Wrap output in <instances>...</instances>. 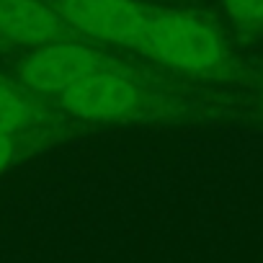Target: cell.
I'll list each match as a JSON object with an SVG mask.
<instances>
[{
  "instance_id": "obj_6",
  "label": "cell",
  "mask_w": 263,
  "mask_h": 263,
  "mask_svg": "<svg viewBox=\"0 0 263 263\" xmlns=\"http://www.w3.org/2000/svg\"><path fill=\"white\" fill-rule=\"evenodd\" d=\"M34 103L11 80L0 78V135H18L34 124Z\"/></svg>"
},
{
  "instance_id": "obj_8",
  "label": "cell",
  "mask_w": 263,
  "mask_h": 263,
  "mask_svg": "<svg viewBox=\"0 0 263 263\" xmlns=\"http://www.w3.org/2000/svg\"><path fill=\"white\" fill-rule=\"evenodd\" d=\"M13 160H16V145H13V137L0 135V173H3Z\"/></svg>"
},
{
  "instance_id": "obj_1",
  "label": "cell",
  "mask_w": 263,
  "mask_h": 263,
  "mask_svg": "<svg viewBox=\"0 0 263 263\" xmlns=\"http://www.w3.org/2000/svg\"><path fill=\"white\" fill-rule=\"evenodd\" d=\"M142 52L183 75L227 78L232 72V57L217 29L186 11L150 8Z\"/></svg>"
},
{
  "instance_id": "obj_4",
  "label": "cell",
  "mask_w": 263,
  "mask_h": 263,
  "mask_svg": "<svg viewBox=\"0 0 263 263\" xmlns=\"http://www.w3.org/2000/svg\"><path fill=\"white\" fill-rule=\"evenodd\" d=\"M103 67H111V62L75 36L34 47L18 67V80L36 93H62Z\"/></svg>"
},
{
  "instance_id": "obj_2",
  "label": "cell",
  "mask_w": 263,
  "mask_h": 263,
  "mask_svg": "<svg viewBox=\"0 0 263 263\" xmlns=\"http://www.w3.org/2000/svg\"><path fill=\"white\" fill-rule=\"evenodd\" d=\"M65 24L85 39L142 49L150 8L137 0H49Z\"/></svg>"
},
{
  "instance_id": "obj_3",
  "label": "cell",
  "mask_w": 263,
  "mask_h": 263,
  "mask_svg": "<svg viewBox=\"0 0 263 263\" xmlns=\"http://www.w3.org/2000/svg\"><path fill=\"white\" fill-rule=\"evenodd\" d=\"M60 103L67 114L83 121H126L145 114L150 96L135 78L103 67L62 90Z\"/></svg>"
},
{
  "instance_id": "obj_7",
  "label": "cell",
  "mask_w": 263,
  "mask_h": 263,
  "mask_svg": "<svg viewBox=\"0 0 263 263\" xmlns=\"http://www.w3.org/2000/svg\"><path fill=\"white\" fill-rule=\"evenodd\" d=\"M227 21L242 34L263 31V0H219Z\"/></svg>"
},
{
  "instance_id": "obj_5",
  "label": "cell",
  "mask_w": 263,
  "mask_h": 263,
  "mask_svg": "<svg viewBox=\"0 0 263 263\" xmlns=\"http://www.w3.org/2000/svg\"><path fill=\"white\" fill-rule=\"evenodd\" d=\"M78 34L65 24V18L44 0H0V39L42 47L60 39H75Z\"/></svg>"
}]
</instances>
